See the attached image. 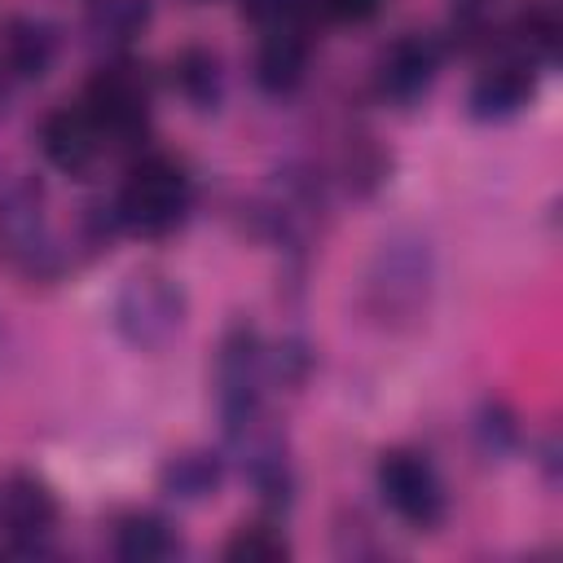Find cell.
<instances>
[{
    "instance_id": "6da1fadb",
    "label": "cell",
    "mask_w": 563,
    "mask_h": 563,
    "mask_svg": "<svg viewBox=\"0 0 563 563\" xmlns=\"http://www.w3.org/2000/svg\"><path fill=\"white\" fill-rule=\"evenodd\" d=\"M189 207H194L189 172L167 154H150L128 172L114 216L141 238H163L189 216Z\"/></svg>"
},
{
    "instance_id": "7a4b0ae2",
    "label": "cell",
    "mask_w": 563,
    "mask_h": 563,
    "mask_svg": "<svg viewBox=\"0 0 563 563\" xmlns=\"http://www.w3.org/2000/svg\"><path fill=\"white\" fill-rule=\"evenodd\" d=\"M365 295L374 317L383 321H413L427 308L431 295V251L427 238L418 233H391L383 238L369 277H365Z\"/></svg>"
},
{
    "instance_id": "3957f363",
    "label": "cell",
    "mask_w": 563,
    "mask_h": 563,
    "mask_svg": "<svg viewBox=\"0 0 563 563\" xmlns=\"http://www.w3.org/2000/svg\"><path fill=\"white\" fill-rule=\"evenodd\" d=\"M185 325V290L158 268H141L114 295V330L136 352H158Z\"/></svg>"
},
{
    "instance_id": "277c9868",
    "label": "cell",
    "mask_w": 563,
    "mask_h": 563,
    "mask_svg": "<svg viewBox=\"0 0 563 563\" xmlns=\"http://www.w3.org/2000/svg\"><path fill=\"white\" fill-rule=\"evenodd\" d=\"M0 251L26 277H53L62 268L40 185H31V180H4L0 185Z\"/></svg>"
},
{
    "instance_id": "5b68a950",
    "label": "cell",
    "mask_w": 563,
    "mask_h": 563,
    "mask_svg": "<svg viewBox=\"0 0 563 563\" xmlns=\"http://www.w3.org/2000/svg\"><path fill=\"white\" fill-rule=\"evenodd\" d=\"M264 383V347L251 325H233L216 352V409L233 440H246L260 418Z\"/></svg>"
},
{
    "instance_id": "8992f818",
    "label": "cell",
    "mask_w": 563,
    "mask_h": 563,
    "mask_svg": "<svg viewBox=\"0 0 563 563\" xmlns=\"http://www.w3.org/2000/svg\"><path fill=\"white\" fill-rule=\"evenodd\" d=\"M374 479H378V493H383L387 510H391L400 523L427 532V528H435V523L444 519V484H440L435 466H431L422 453L387 449V453L378 457Z\"/></svg>"
},
{
    "instance_id": "52a82bcc",
    "label": "cell",
    "mask_w": 563,
    "mask_h": 563,
    "mask_svg": "<svg viewBox=\"0 0 563 563\" xmlns=\"http://www.w3.org/2000/svg\"><path fill=\"white\" fill-rule=\"evenodd\" d=\"M0 532L22 554H35V550L48 545V537L57 532V497L40 475H31V471L4 475V484H0Z\"/></svg>"
},
{
    "instance_id": "ba28073f",
    "label": "cell",
    "mask_w": 563,
    "mask_h": 563,
    "mask_svg": "<svg viewBox=\"0 0 563 563\" xmlns=\"http://www.w3.org/2000/svg\"><path fill=\"white\" fill-rule=\"evenodd\" d=\"M84 110L92 114L101 136L128 141L145 128L150 97H145V84L132 75V66H106V70L92 75V84L84 92Z\"/></svg>"
},
{
    "instance_id": "9c48e42d",
    "label": "cell",
    "mask_w": 563,
    "mask_h": 563,
    "mask_svg": "<svg viewBox=\"0 0 563 563\" xmlns=\"http://www.w3.org/2000/svg\"><path fill=\"white\" fill-rule=\"evenodd\" d=\"M101 145H106V136H101V128L92 123V114L84 106H75V110L62 106L40 123V150L66 176L92 172V163L101 158Z\"/></svg>"
},
{
    "instance_id": "30bf717a",
    "label": "cell",
    "mask_w": 563,
    "mask_h": 563,
    "mask_svg": "<svg viewBox=\"0 0 563 563\" xmlns=\"http://www.w3.org/2000/svg\"><path fill=\"white\" fill-rule=\"evenodd\" d=\"M435 66H440L435 44L427 35H405L378 62V92L391 101H413L418 92H427Z\"/></svg>"
},
{
    "instance_id": "8fae6325",
    "label": "cell",
    "mask_w": 563,
    "mask_h": 563,
    "mask_svg": "<svg viewBox=\"0 0 563 563\" xmlns=\"http://www.w3.org/2000/svg\"><path fill=\"white\" fill-rule=\"evenodd\" d=\"M57 40L40 18H13L0 31V75L9 79H40L53 66Z\"/></svg>"
},
{
    "instance_id": "7c38bea8",
    "label": "cell",
    "mask_w": 563,
    "mask_h": 563,
    "mask_svg": "<svg viewBox=\"0 0 563 563\" xmlns=\"http://www.w3.org/2000/svg\"><path fill=\"white\" fill-rule=\"evenodd\" d=\"M532 97V62H497L488 66L471 88V114L475 119H506Z\"/></svg>"
},
{
    "instance_id": "4fadbf2b",
    "label": "cell",
    "mask_w": 563,
    "mask_h": 563,
    "mask_svg": "<svg viewBox=\"0 0 563 563\" xmlns=\"http://www.w3.org/2000/svg\"><path fill=\"white\" fill-rule=\"evenodd\" d=\"M303 66H308L303 31H264L260 53H255V79L268 92H290L303 79Z\"/></svg>"
},
{
    "instance_id": "5bb4252c",
    "label": "cell",
    "mask_w": 563,
    "mask_h": 563,
    "mask_svg": "<svg viewBox=\"0 0 563 563\" xmlns=\"http://www.w3.org/2000/svg\"><path fill=\"white\" fill-rule=\"evenodd\" d=\"M114 554L128 563H163L176 554V532L167 528V519H158L150 510L123 515L114 528Z\"/></svg>"
},
{
    "instance_id": "9a60e30c",
    "label": "cell",
    "mask_w": 563,
    "mask_h": 563,
    "mask_svg": "<svg viewBox=\"0 0 563 563\" xmlns=\"http://www.w3.org/2000/svg\"><path fill=\"white\" fill-rule=\"evenodd\" d=\"M220 484V462L216 453H202V449H189V453H176L167 466H163V488L180 501H198L207 497L211 488Z\"/></svg>"
},
{
    "instance_id": "2e32d148",
    "label": "cell",
    "mask_w": 563,
    "mask_h": 563,
    "mask_svg": "<svg viewBox=\"0 0 563 563\" xmlns=\"http://www.w3.org/2000/svg\"><path fill=\"white\" fill-rule=\"evenodd\" d=\"M251 479L260 488L264 501L273 506H286L290 501V488H295V475H290V462L277 444H255L251 449Z\"/></svg>"
},
{
    "instance_id": "e0dca14e",
    "label": "cell",
    "mask_w": 563,
    "mask_h": 563,
    "mask_svg": "<svg viewBox=\"0 0 563 563\" xmlns=\"http://www.w3.org/2000/svg\"><path fill=\"white\" fill-rule=\"evenodd\" d=\"M286 554H290L286 541H282L273 528H264V523L238 528V532L229 537V545H224V559H229V563H282Z\"/></svg>"
},
{
    "instance_id": "ac0fdd59",
    "label": "cell",
    "mask_w": 563,
    "mask_h": 563,
    "mask_svg": "<svg viewBox=\"0 0 563 563\" xmlns=\"http://www.w3.org/2000/svg\"><path fill=\"white\" fill-rule=\"evenodd\" d=\"M176 84L194 106H211L220 92V75H216V57L207 53H180L176 57Z\"/></svg>"
},
{
    "instance_id": "d6986e66",
    "label": "cell",
    "mask_w": 563,
    "mask_h": 563,
    "mask_svg": "<svg viewBox=\"0 0 563 563\" xmlns=\"http://www.w3.org/2000/svg\"><path fill=\"white\" fill-rule=\"evenodd\" d=\"M145 13H150L145 0H101L97 13H92V22H97L101 35H110V40H128V35L141 31Z\"/></svg>"
},
{
    "instance_id": "ffe728a7",
    "label": "cell",
    "mask_w": 563,
    "mask_h": 563,
    "mask_svg": "<svg viewBox=\"0 0 563 563\" xmlns=\"http://www.w3.org/2000/svg\"><path fill=\"white\" fill-rule=\"evenodd\" d=\"M378 4L383 0H317V9L334 22H365V18L378 13Z\"/></svg>"
}]
</instances>
